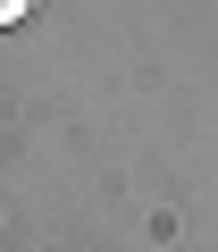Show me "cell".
Returning a JSON list of instances; mask_svg holds the SVG:
<instances>
[{
	"instance_id": "cell-1",
	"label": "cell",
	"mask_w": 218,
	"mask_h": 252,
	"mask_svg": "<svg viewBox=\"0 0 218 252\" xmlns=\"http://www.w3.org/2000/svg\"><path fill=\"white\" fill-rule=\"evenodd\" d=\"M26 9H34V0H0V34H9V26H17Z\"/></svg>"
}]
</instances>
